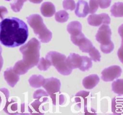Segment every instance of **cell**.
Instances as JSON below:
<instances>
[{
	"instance_id": "cell-19",
	"label": "cell",
	"mask_w": 123,
	"mask_h": 115,
	"mask_svg": "<svg viewBox=\"0 0 123 115\" xmlns=\"http://www.w3.org/2000/svg\"><path fill=\"white\" fill-rule=\"evenodd\" d=\"M82 61L79 69L82 71H86L92 67V63L91 59L87 56H82Z\"/></svg>"
},
{
	"instance_id": "cell-13",
	"label": "cell",
	"mask_w": 123,
	"mask_h": 115,
	"mask_svg": "<svg viewBox=\"0 0 123 115\" xmlns=\"http://www.w3.org/2000/svg\"><path fill=\"white\" fill-rule=\"evenodd\" d=\"M99 81V77L97 74H91L83 79L82 84L85 88L87 89H91L96 87Z\"/></svg>"
},
{
	"instance_id": "cell-23",
	"label": "cell",
	"mask_w": 123,
	"mask_h": 115,
	"mask_svg": "<svg viewBox=\"0 0 123 115\" xmlns=\"http://www.w3.org/2000/svg\"><path fill=\"white\" fill-rule=\"evenodd\" d=\"M26 1L27 0H14L13 2L10 4L11 8L16 13L19 12L22 8L24 2Z\"/></svg>"
},
{
	"instance_id": "cell-26",
	"label": "cell",
	"mask_w": 123,
	"mask_h": 115,
	"mask_svg": "<svg viewBox=\"0 0 123 115\" xmlns=\"http://www.w3.org/2000/svg\"><path fill=\"white\" fill-rule=\"evenodd\" d=\"M89 13L94 14L98 8V4L97 0H90L89 2Z\"/></svg>"
},
{
	"instance_id": "cell-4",
	"label": "cell",
	"mask_w": 123,
	"mask_h": 115,
	"mask_svg": "<svg viewBox=\"0 0 123 115\" xmlns=\"http://www.w3.org/2000/svg\"><path fill=\"white\" fill-rule=\"evenodd\" d=\"M112 31L108 24H103L99 28L96 35V40L100 43V49L104 53H111L114 44L111 41Z\"/></svg>"
},
{
	"instance_id": "cell-10",
	"label": "cell",
	"mask_w": 123,
	"mask_h": 115,
	"mask_svg": "<svg viewBox=\"0 0 123 115\" xmlns=\"http://www.w3.org/2000/svg\"><path fill=\"white\" fill-rule=\"evenodd\" d=\"M4 77L8 85L12 87H14L19 80V75L13 71V68L12 67L7 68L5 71L4 73Z\"/></svg>"
},
{
	"instance_id": "cell-12",
	"label": "cell",
	"mask_w": 123,
	"mask_h": 115,
	"mask_svg": "<svg viewBox=\"0 0 123 115\" xmlns=\"http://www.w3.org/2000/svg\"><path fill=\"white\" fill-rule=\"evenodd\" d=\"M76 15L79 17H85L89 13V7L88 2L84 0H79L76 4L75 7Z\"/></svg>"
},
{
	"instance_id": "cell-14",
	"label": "cell",
	"mask_w": 123,
	"mask_h": 115,
	"mask_svg": "<svg viewBox=\"0 0 123 115\" xmlns=\"http://www.w3.org/2000/svg\"><path fill=\"white\" fill-rule=\"evenodd\" d=\"M82 24L78 21H72L67 25V29L68 33L72 37H76L81 34L82 32Z\"/></svg>"
},
{
	"instance_id": "cell-29",
	"label": "cell",
	"mask_w": 123,
	"mask_h": 115,
	"mask_svg": "<svg viewBox=\"0 0 123 115\" xmlns=\"http://www.w3.org/2000/svg\"><path fill=\"white\" fill-rule=\"evenodd\" d=\"M7 14H8V10L7 8L4 6H0V20L4 19V17Z\"/></svg>"
},
{
	"instance_id": "cell-24",
	"label": "cell",
	"mask_w": 123,
	"mask_h": 115,
	"mask_svg": "<svg viewBox=\"0 0 123 115\" xmlns=\"http://www.w3.org/2000/svg\"><path fill=\"white\" fill-rule=\"evenodd\" d=\"M89 55L91 57V59L94 62H99L100 61L101 55L98 50L95 47H92L91 50L89 52Z\"/></svg>"
},
{
	"instance_id": "cell-9",
	"label": "cell",
	"mask_w": 123,
	"mask_h": 115,
	"mask_svg": "<svg viewBox=\"0 0 123 115\" xmlns=\"http://www.w3.org/2000/svg\"><path fill=\"white\" fill-rule=\"evenodd\" d=\"M88 22L91 26H98L101 24H109L111 18L106 13L100 14H91L88 17Z\"/></svg>"
},
{
	"instance_id": "cell-11",
	"label": "cell",
	"mask_w": 123,
	"mask_h": 115,
	"mask_svg": "<svg viewBox=\"0 0 123 115\" xmlns=\"http://www.w3.org/2000/svg\"><path fill=\"white\" fill-rule=\"evenodd\" d=\"M82 58L80 55L76 53H70L66 58V64L68 67L73 70V69L79 68L81 65Z\"/></svg>"
},
{
	"instance_id": "cell-3",
	"label": "cell",
	"mask_w": 123,
	"mask_h": 115,
	"mask_svg": "<svg viewBox=\"0 0 123 115\" xmlns=\"http://www.w3.org/2000/svg\"><path fill=\"white\" fill-rule=\"evenodd\" d=\"M27 22L42 43H48L51 40L52 33L47 28L39 14H34L29 16L27 17Z\"/></svg>"
},
{
	"instance_id": "cell-22",
	"label": "cell",
	"mask_w": 123,
	"mask_h": 115,
	"mask_svg": "<svg viewBox=\"0 0 123 115\" xmlns=\"http://www.w3.org/2000/svg\"><path fill=\"white\" fill-rule=\"evenodd\" d=\"M37 67L41 71H46L51 66V63L47 59H44V58H41L39 59L38 63H37Z\"/></svg>"
},
{
	"instance_id": "cell-16",
	"label": "cell",
	"mask_w": 123,
	"mask_h": 115,
	"mask_svg": "<svg viewBox=\"0 0 123 115\" xmlns=\"http://www.w3.org/2000/svg\"><path fill=\"white\" fill-rule=\"evenodd\" d=\"M45 79L44 77L41 75H32L30 77L28 81L30 86L34 88H38L43 86V83L44 82Z\"/></svg>"
},
{
	"instance_id": "cell-25",
	"label": "cell",
	"mask_w": 123,
	"mask_h": 115,
	"mask_svg": "<svg viewBox=\"0 0 123 115\" xmlns=\"http://www.w3.org/2000/svg\"><path fill=\"white\" fill-rule=\"evenodd\" d=\"M63 8L66 10L73 11L76 7V4L74 0H64L62 2Z\"/></svg>"
},
{
	"instance_id": "cell-5",
	"label": "cell",
	"mask_w": 123,
	"mask_h": 115,
	"mask_svg": "<svg viewBox=\"0 0 123 115\" xmlns=\"http://www.w3.org/2000/svg\"><path fill=\"white\" fill-rule=\"evenodd\" d=\"M66 56L63 54L55 51H50L46 56L51 65L55 67L60 74L63 75H68L72 73V69L68 67L66 64Z\"/></svg>"
},
{
	"instance_id": "cell-20",
	"label": "cell",
	"mask_w": 123,
	"mask_h": 115,
	"mask_svg": "<svg viewBox=\"0 0 123 115\" xmlns=\"http://www.w3.org/2000/svg\"><path fill=\"white\" fill-rule=\"evenodd\" d=\"M68 18H69V15L66 10L59 11L55 13V19L58 22H66L68 20Z\"/></svg>"
},
{
	"instance_id": "cell-30",
	"label": "cell",
	"mask_w": 123,
	"mask_h": 115,
	"mask_svg": "<svg viewBox=\"0 0 123 115\" xmlns=\"http://www.w3.org/2000/svg\"><path fill=\"white\" fill-rule=\"evenodd\" d=\"M1 53H2V47L0 45V71L2 69V65H3V58H2Z\"/></svg>"
},
{
	"instance_id": "cell-6",
	"label": "cell",
	"mask_w": 123,
	"mask_h": 115,
	"mask_svg": "<svg viewBox=\"0 0 123 115\" xmlns=\"http://www.w3.org/2000/svg\"><path fill=\"white\" fill-rule=\"evenodd\" d=\"M61 85V81L59 79L56 78L50 77L45 79L43 85V87L46 90L47 93L52 97L54 101L55 97V93L60 91Z\"/></svg>"
},
{
	"instance_id": "cell-28",
	"label": "cell",
	"mask_w": 123,
	"mask_h": 115,
	"mask_svg": "<svg viewBox=\"0 0 123 115\" xmlns=\"http://www.w3.org/2000/svg\"><path fill=\"white\" fill-rule=\"evenodd\" d=\"M34 98L35 99H39L43 97H47L48 96V94L46 92H44L43 90L39 89L36 91L34 93Z\"/></svg>"
},
{
	"instance_id": "cell-7",
	"label": "cell",
	"mask_w": 123,
	"mask_h": 115,
	"mask_svg": "<svg viewBox=\"0 0 123 115\" xmlns=\"http://www.w3.org/2000/svg\"><path fill=\"white\" fill-rule=\"evenodd\" d=\"M70 39L72 43L78 46L82 52L88 53L93 47L91 41L86 38L83 33L76 37L70 36Z\"/></svg>"
},
{
	"instance_id": "cell-15",
	"label": "cell",
	"mask_w": 123,
	"mask_h": 115,
	"mask_svg": "<svg viewBox=\"0 0 123 115\" xmlns=\"http://www.w3.org/2000/svg\"><path fill=\"white\" fill-rule=\"evenodd\" d=\"M55 7L53 3L50 2H45L40 7V12L44 17H50L53 16L55 13Z\"/></svg>"
},
{
	"instance_id": "cell-17",
	"label": "cell",
	"mask_w": 123,
	"mask_h": 115,
	"mask_svg": "<svg viewBox=\"0 0 123 115\" xmlns=\"http://www.w3.org/2000/svg\"><path fill=\"white\" fill-rule=\"evenodd\" d=\"M13 69L18 75H23L26 74L30 69L22 60H20L14 64Z\"/></svg>"
},
{
	"instance_id": "cell-31",
	"label": "cell",
	"mask_w": 123,
	"mask_h": 115,
	"mask_svg": "<svg viewBox=\"0 0 123 115\" xmlns=\"http://www.w3.org/2000/svg\"><path fill=\"white\" fill-rule=\"evenodd\" d=\"M31 2H32V3L34 4H40L43 1V0H29Z\"/></svg>"
},
{
	"instance_id": "cell-32",
	"label": "cell",
	"mask_w": 123,
	"mask_h": 115,
	"mask_svg": "<svg viewBox=\"0 0 123 115\" xmlns=\"http://www.w3.org/2000/svg\"><path fill=\"white\" fill-rule=\"evenodd\" d=\"M1 103H2V98H1V95H0V105H1Z\"/></svg>"
},
{
	"instance_id": "cell-2",
	"label": "cell",
	"mask_w": 123,
	"mask_h": 115,
	"mask_svg": "<svg viewBox=\"0 0 123 115\" xmlns=\"http://www.w3.org/2000/svg\"><path fill=\"white\" fill-rule=\"evenodd\" d=\"M40 43L36 38H32L27 43L20 48V52L23 55L24 63L29 69L37 65L40 59Z\"/></svg>"
},
{
	"instance_id": "cell-8",
	"label": "cell",
	"mask_w": 123,
	"mask_h": 115,
	"mask_svg": "<svg viewBox=\"0 0 123 115\" xmlns=\"http://www.w3.org/2000/svg\"><path fill=\"white\" fill-rule=\"evenodd\" d=\"M122 69L120 66L112 65L102 71L101 77L104 81H112L120 77Z\"/></svg>"
},
{
	"instance_id": "cell-21",
	"label": "cell",
	"mask_w": 123,
	"mask_h": 115,
	"mask_svg": "<svg viewBox=\"0 0 123 115\" xmlns=\"http://www.w3.org/2000/svg\"><path fill=\"white\" fill-rule=\"evenodd\" d=\"M112 90L115 93H117L119 95H123V80L118 79L116 81H114L112 84Z\"/></svg>"
},
{
	"instance_id": "cell-27",
	"label": "cell",
	"mask_w": 123,
	"mask_h": 115,
	"mask_svg": "<svg viewBox=\"0 0 123 115\" xmlns=\"http://www.w3.org/2000/svg\"><path fill=\"white\" fill-rule=\"evenodd\" d=\"M98 6L102 9L107 8L111 6V0H97Z\"/></svg>"
},
{
	"instance_id": "cell-18",
	"label": "cell",
	"mask_w": 123,
	"mask_h": 115,
	"mask_svg": "<svg viewBox=\"0 0 123 115\" xmlns=\"http://www.w3.org/2000/svg\"><path fill=\"white\" fill-rule=\"evenodd\" d=\"M123 2H116L111 7V13L112 16L116 17H123Z\"/></svg>"
},
{
	"instance_id": "cell-1",
	"label": "cell",
	"mask_w": 123,
	"mask_h": 115,
	"mask_svg": "<svg viewBox=\"0 0 123 115\" xmlns=\"http://www.w3.org/2000/svg\"><path fill=\"white\" fill-rule=\"evenodd\" d=\"M28 37V28L21 19L15 17L6 18L0 22V43L7 47L24 44Z\"/></svg>"
}]
</instances>
